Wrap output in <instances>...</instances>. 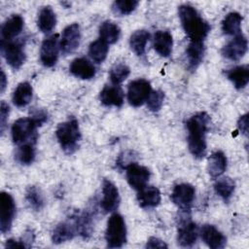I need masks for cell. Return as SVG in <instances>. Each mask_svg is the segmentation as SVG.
I'll return each mask as SVG.
<instances>
[{"instance_id": "38", "label": "cell", "mask_w": 249, "mask_h": 249, "mask_svg": "<svg viewBox=\"0 0 249 249\" xmlns=\"http://www.w3.org/2000/svg\"><path fill=\"white\" fill-rule=\"evenodd\" d=\"M164 100V92L160 89H157L155 91H152L149 95L146 103L149 110L153 112H158L160 110Z\"/></svg>"}, {"instance_id": "10", "label": "cell", "mask_w": 249, "mask_h": 249, "mask_svg": "<svg viewBox=\"0 0 249 249\" xmlns=\"http://www.w3.org/2000/svg\"><path fill=\"white\" fill-rule=\"evenodd\" d=\"M58 34H53L47 37L40 48V60L46 67H53L58 58L59 47Z\"/></svg>"}, {"instance_id": "20", "label": "cell", "mask_w": 249, "mask_h": 249, "mask_svg": "<svg viewBox=\"0 0 249 249\" xmlns=\"http://www.w3.org/2000/svg\"><path fill=\"white\" fill-rule=\"evenodd\" d=\"M137 201L142 208L156 207L160 202V190L154 186H145L138 191Z\"/></svg>"}, {"instance_id": "4", "label": "cell", "mask_w": 249, "mask_h": 249, "mask_svg": "<svg viewBox=\"0 0 249 249\" xmlns=\"http://www.w3.org/2000/svg\"><path fill=\"white\" fill-rule=\"evenodd\" d=\"M55 136L64 153L68 155L73 154L77 150L81 139V132L77 119L72 117L67 121L60 123L56 127Z\"/></svg>"}, {"instance_id": "28", "label": "cell", "mask_w": 249, "mask_h": 249, "mask_svg": "<svg viewBox=\"0 0 249 249\" xmlns=\"http://www.w3.org/2000/svg\"><path fill=\"white\" fill-rule=\"evenodd\" d=\"M120 35V27L111 20H105L99 26V39L107 45L116 43L119 40Z\"/></svg>"}, {"instance_id": "23", "label": "cell", "mask_w": 249, "mask_h": 249, "mask_svg": "<svg viewBox=\"0 0 249 249\" xmlns=\"http://www.w3.org/2000/svg\"><path fill=\"white\" fill-rule=\"evenodd\" d=\"M227 78L233 84L237 89H244L249 82L248 65H239L226 71Z\"/></svg>"}, {"instance_id": "36", "label": "cell", "mask_w": 249, "mask_h": 249, "mask_svg": "<svg viewBox=\"0 0 249 249\" xmlns=\"http://www.w3.org/2000/svg\"><path fill=\"white\" fill-rule=\"evenodd\" d=\"M129 73H130V69L126 64L117 63L111 68L109 72V77L112 84L115 86H118L129 76Z\"/></svg>"}, {"instance_id": "37", "label": "cell", "mask_w": 249, "mask_h": 249, "mask_svg": "<svg viewBox=\"0 0 249 249\" xmlns=\"http://www.w3.org/2000/svg\"><path fill=\"white\" fill-rule=\"evenodd\" d=\"M139 2L136 0H118L112 5V10L115 14L125 16L132 13L138 6Z\"/></svg>"}, {"instance_id": "29", "label": "cell", "mask_w": 249, "mask_h": 249, "mask_svg": "<svg viewBox=\"0 0 249 249\" xmlns=\"http://www.w3.org/2000/svg\"><path fill=\"white\" fill-rule=\"evenodd\" d=\"M150 39V33L141 29L134 31L129 38V47L136 55H143L146 51V45Z\"/></svg>"}, {"instance_id": "2", "label": "cell", "mask_w": 249, "mask_h": 249, "mask_svg": "<svg viewBox=\"0 0 249 249\" xmlns=\"http://www.w3.org/2000/svg\"><path fill=\"white\" fill-rule=\"evenodd\" d=\"M178 15L184 31L191 42H203L210 31V25L202 18L197 10L188 4L178 8Z\"/></svg>"}, {"instance_id": "39", "label": "cell", "mask_w": 249, "mask_h": 249, "mask_svg": "<svg viewBox=\"0 0 249 249\" xmlns=\"http://www.w3.org/2000/svg\"><path fill=\"white\" fill-rule=\"evenodd\" d=\"M9 112H10L9 105L5 101H2L1 106H0V128H1V132H3L4 129H5L6 123H7L8 116H9Z\"/></svg>"}, {"instance_id": "21", "label": "cell", "mask_w": 249, "mask_h": 249, "mask_svg": "<svg viewBox=\"0 0 249 249\" xmlns=\"http://www.w3.org/2000/svg\"><path fill=\"white\" fill-rule=\"evenodd\" d=\"M173 39L168 31L159 30L155 33L153 38V47L155 51L161 56L167 57L172 52Z\"/></svg>"}, {"instance_id": "24", "label": "cell", "mask_w": 249, "mask_h": 249, "mask_svg": "<svg viewBox=\"0 0 249 249\" xmlns=\"http://www.w3.org/2000/svg\"><path fill=\"white\" fill-rule=\"evenodd\" d=\"M227 168V158L222 151L211 154L207 160V171L213 178L221 176Z\"/></svg>"}, {"instance_id": "17", "label": "cell", "mask_w": 249, "mask_h": 249, "mask_svg": "<svg viewBox=\"0 0 249 249\" xmlns=\"http://www.w3.org/2000/svg\"><path fill=\"white\" fill-rule=\"evenodd\" d=\"M24 20L19 15H12L8 18L1 26L2 40L11 41L13 38L18 36L23 28Z\"/></svg>"}, {"instance_id": "31", "label": "cell", "mask_w": 249, "mask_h": 249, "mask_svg": "<svg viewBox=\"0 0 249 249\" xmlns=\"http://www.w3.org/2000/svg\"><path fill=\"white\" fill-rule=\"evenodd\" d=\"M73 220L76 225L77 233L88 238L92 231V215L89 212L85 211L80 215H75Z\"/></svg>"}, {"instance_id": "1", "label": "cell", "mask_w": 249, "mask_h": 249, "mask_svg": "<svg viewBox=\"0 0 249 249\" xmlns=\"http://www.w3.org/2000/svg\"><path fill=\"white\" fill-rule=\"evenodd\" d=\"M209 124L210 117L205 112H198L193 115L186 123L189 151L196 159H202L206 155L205 135Z\"/></svg>"}, {"instance_id": "40", "label": "cell", "mask_w": 249, "mask_h": 249, "mask_svg": "<svg viewBox=\"0 0 249 249\" xmlns=\"http://www.w3.org/2000/svg\"><path fill=\"white\" fill-rule=\"evenodd\" d=\"M147 248H166L167 245L162 240L157 237H150L146 243Z\"/></svg>"}, {"instance_id": "18", "label": "cell", "mask_w": 249, "mask_h": 249, "mask_svg": "<svg viewBox=\"0 0 249 249\" xmlns=\"http://www.w3.org/2000/svg\"><path fill=\"white\" fill-rule=\"evenodd\" d=\"M69 70L75 77L83 80H89L95 76L94 65L86 57L75 58L71 62Z\"/></svg>"}, {"instance_id": "41", "label": "cell", "mask_w": 249, "mask_h": 249, "mask_svg": "<svg viewBox=\"0 0 249 249\" xmlns=\"http://www.w3.org/2000/svg\"><path fill=\"white\" fill-rule=\"evenodd\" d=\"M237 126L243 134L247 135V131H248V115L247 114H245L239 118V120L237 122Z\"/></svg>"}, {"instance_id": "35", "label": "cell", "mask_w": 249, "mask_h": 249, "mask_svg": "<svg viewBox=\"0 0 249 249\" xmlns=\"http://www.w3.org/2000/svg\"><path fill=\"white\" fill-rule=\"evenodd\" d=\"M108 51H109L108 45L103 41H101L100 39H98L91 42V44L89 45V54L93 61H95L96 63H101L107 57Z\"/></svg>"}, {"instance_id": "43", "label": "cell", "mask_w": 249, "mask_h": 249, "mask_svg": "<svg viewBox=\"0 0 249 249\" xmlns=\"http://www.w3.org/2000/svg\"><path fill=\"white\" fill-rule=\"evenodd\" d=\"M5 88H6V76H5L4 71L2 70L1 71V92L4 91Z\"/></svg>"}, {"instance_id": "30", "label": "cell", "mask_w": 249, "mask_h": 249, "mask_svg": "<svg viewBox=\"0 0 249 249\" xmlns=\"http://www.w3.org/2000/svg\"><path fill=\"white\" fill-rule=\"evenodd\" d=\"M242 17L237 12L229 13L222 21V31L226 35H237L240 33Z\"/></svg>"}, {"instance_id": "15", "label": "cell", "mask_w": 249, "mask_h": 249, "mask_svg": "<svg viewBox=\"0 0 249 249\" xmlns=\"http://www.w3.org/2000/svg\"><path fill=\"white\" fill-rule=\"evenodd\" d=\"M198 228L196 223L184 220L180 223L177 232L178 244L182 247H191L197 239Z\"/></svg>"}, {"instance_id": "25", "label": "cell", "mask_w": 249, "mask_h": 249, "mask_svg": "<svg viewBox=\"0 0 249 249\" xmlns=\"http://www.w3.org/2000/svg\"><path fill=\"white\" fill-rule=\"evenodd\" d=\"M56 24V16L51 6L42 7L38 13L37 25L43 33H50Z\"/></svg>"}, {"instance_id": "11", "label": "cell", "mask_w": 249, "mask_h": 249, "mask_svg": "<svg viewBox=\"0 0 249 249\" xmlns=\"http://www.w3.org/2000/svg\"><path fill=\"white\" fill-rule=\"evenodd\" d=\"M124 168L127 183L131 188H133L136 191H139L145 186H147V183L151 175L150 170L147 167L132 161L129 162Z\"/></svg>"}, {"instance_id": "8", "label": "cell", "mask_w": 249, "mask_h": 249, "mask_svg": "<svg viewBox=\"0 0 249 249\" xmlns=\"http://www.w3.org/2000/svg\"><path fill=\"white\" fill-rule=\"evenodd\" d=\"M152 92L150 82L145 79H137L129 83L127 89V100L133 107H139L147 101Z\"/></svg>"}, {"instance_id": "42", "label": "cell", "mask_w": 249, "mask_h": 249, "mask_svg": "<svg viewBox=\"0 0 249 249\" xmlns=\"http://www.w3.org/2000/svg\"><path fill=\"white\" fill-rule=\"evenodd\" d=\"M5 246L8 247V248H16V247H18V248H26L27 247L22 239L17 240V239H13V238L8 239L6 241Z\"/></svg>"}, {"instance_id": "14", "label": "cell", "mask_w": 249, "mask_h": 249, "mask_svg": "<svg viewBox=\"0 0 249 249\" xmlns=\"http://www.w3.org/2000/svg\"><path fill=\"white\" fill-rule=\"evenodd\" d=\"M121 198L117 187L108 179L103 180L100 207L104 213H111L119 207Z\"/></svg>"}, {"instance_id": "22", "label": "cell", "mask_w": 249, "mask_h": 249, "mask_svg": "<svg viewBox=\"0 0 249 249\" xmlns=\"http://www.w3.org/2000/svg\"><path fill=\"white\" fill-rule=\"evenodd\" d=\"M76 233L77 229L72 218L71 221L61 222L54 228L52 234V240L54 244H59L72 239Z\"/></svg>"}, {"instance_id": "13", "label": "cell", "mask_w": 249, "mask_h": 249, "mask_svg": "<svg viewBox=\"0 0 249 249\" xmlns=\"http://www.w3.org/2000/svg\"><path fill=\"white\" fill-rule=\"evenodd\" d=\"M81 30L78 23H71L67 25L62 32L61 39L59 40L60 51L63 54L73 53L80 45Z\"/></svg>"}, {"instance_id": "12", "label": "cell", "mask_w": 249, "mask_h": 249, "mask_svg": "<svg viewBox=\"0 0 249 249\" xmlns=\"http://www.w3.org/2000/svg\"><path fill=\"white\" fill-rule=\"evenodd\" d=\"M248 49V41L245 35L239 33L235 35L228 44L222 49V54L224 57L232 60H240L246 53Z\"/></svg>"}, {"instance_id": "33", "label": "cell", "mask_w": 249, "mask_h": 249, "mask_svg": "<svg viewBox=\"0 0 249 249\" xmlns=\"http://www.w3.org/2000/svg\"><path fill=\"white\" fill-rule=\"evenodd\" d=\"M235 189L234 181L230 177L219 178L214 184V190L217 195H219L225 201H228Z\"/></svg>"}, {"instance_id": "16", "label": "cell", "mask_w": 249, "mask_h": 249, "mask_svg": "<svg viewBox=\"0 0 249 249\" xmlns=\"http://www.w3.org/2000/svg\"><path fill=\"white\" fill-rule=\"evenodd\" d=\"M199 233L202 241L212 249L223 248L227 243L226 236L213 225L202 226Z\"/></svg>"}, {"instance_id": "9", "label": "cell", "mask_w": 249, "mask_h": 249, "mask_svg": "<svg viewBox=\"0 0 249 249\" xmlns=\"http://www.w3.org/2000/svg\"><path fill=\"white\" fill-rule=\"evenodd\" d=\"M16 215V204L13 196L2 192L0 195V230L2 233L10 231Z\"/></svg>"}, {"instance_id": "26", "label": "cell", "mask_w": 249, "mask_h": 249, "mask_svg": "<svg viewBox=\"0 0 249 249\" xmlns=\"http://www.w3.org/2000/svg\"><path fill=\"white\" fill-rule=\"evenodd\" d=\"M204 54L203 42H191L186 50L188 66L191 70H196L202 61Z\"/></svg>"}, {"instance_id": "7", "label": "cell", "mask_w": 249, "mask_h": 249, "mask_svg": "<svg viewBox=\"0 0 249 249\" xmlns=\"http://www.w3.org/2000/svg\"><path fill=\"white\" fill-rule=\"evenodd\" d=\"M195 187L189 183H180L174 186L171 193V200L184 212H188L195 200Z\"/></svg>"}, {"instance_id": "27", "label": "cell", "mask_w": 249, "mask_h": 249, "mask_svg": "<svg viewBox=\"0 0 249 249\" xmlns=\"http://www.w3.org/2000/svg\"><path fill=\"white\" fill-rule=\"evenodd\" d=\"M33 89L28 82H22L18 85L13 93V103L18 107H25L32 99Z\"/></svg>"}, {"instance_id": "34", "label": "cell", "mask_w": 249, "mask_h": 249, "mask_svg": "<svg viewBox=\"0 0 249 249\" xmlns=\"http://www.w3.org/2000/svg\"><path fill=\"white\" fill-rule=\"evenodd\" d=\"M25 199L28 202L29 206L35 211L42 210L45 205L44 196L42 195L41 190L38 189L36 186H29L27 188L25 193Z\"/></svg>"}, {"instance_id": "19", "label": "cell", "mask_w": 249, "mask_h": 249, "mask_svg": "<svg viewBox=\"0 0 249 249\" xmlns=\"http://www.w3.org/2000/svg\"><path fill=\"white\" fill-rule=\"evenodd\" d=\"M99 98L105 106L121 107L124 103V91L119 86H105L100 91Z\"/></svg>"}, {"instance_id": "6", "label": "cell", "mask_w": 249, "mask_h": 249, "mask_svg": "<svg viewBox=\"0 0 249 249\" xmlns=\"http://www.w3.org/2000/svg\"><path fill=\"white\" fill-rule=\"evenodd\" d=\"M1 53L7 63L14 69H18L25 61L24 46L21 41L1 40Z\"/></svg>"}, {"instance_id": "3", "label": "cell", "mask_w": 249, "mask_h": 249, "mask_svg": "<svg viewBox=\"0 0 249 249\" xmlns=\"http://www.w3.org/2000/svg\"><path fill=\"white\" fill-rule=\"evenodd\" d=\"M47 119L48 115L43 110L36 111L32 117L18 119L11 129L13 142L18 146L27 142H36L37 127L44 124Z\"/></svg>"}, {"instance_id": "5", "label": "cell", "mask_w": 249, "mask_h": 249, "mask_svg": "<svg viewBox=\"0 0 249 249\" xmlns=\"http://www.w3.org/2000/svg\"><path fill=\"white\" fill-rule=\"evenodd\" d=\"M105 240L109 248H121L126 242V227L121 214L113 213L109 217L105 231Z\"/></svg>"}, {"instance_id": "32", "label": "cell", "mask_w": 249, "mask_h": 249, "mask_svg": "<svg viewBox=\"0 0 249 249\" xmlns=\"http://www.w3.org/2000/svg\"><path fill=\"white\" fill-rule=\"evenodd\" d=\"M35 144L36 142H27L19 145L16 152V160L24 165L32 163L36 155Z\"/></svg>"}]
</instances>
